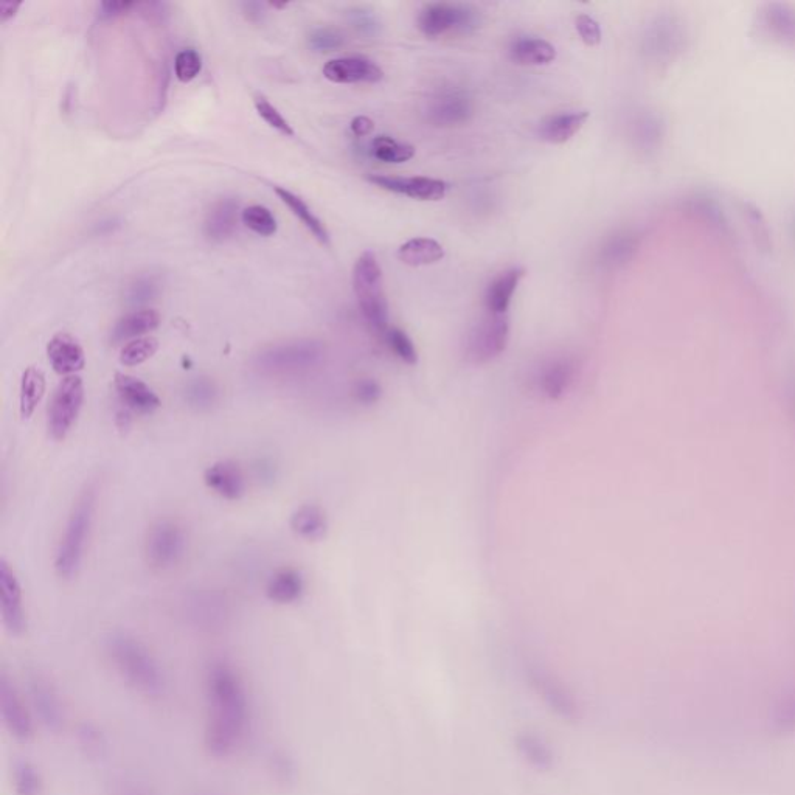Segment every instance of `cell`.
Listing matches in <instances>:
<instances>
[{
	"instance_id": "43",
	"label": "cell",
	"mask_w": 795,
	"mask_h": 795,
	"mask_svg": "<svg viewBox=\"0 0 795 795\" xmlns=\"http://www.w3.org/2000/svg\"><path fill=\"white\" fill-rule=\"evenodd\" d=\"M347 19L351 27L355 28L359 35L373 38V36H378L379 32H381V22H379L378 16H376L375 11L368 10V8H351V10H348Z\"/></svg>"
},
{
	"instance_id": "15",
	"label": "cell",
	"mask_w": 795,
	"mask_h": 795,
	"mask_svg": "<svg viewBox=\"0 0 795 795\" xmlns=\"http://www.w3.org/2000/svg\"><path fill=\"white\" fill-rule=\"evenodd\" d=\"M323 75L331 83L337 84H375L384 78L381 67L362 56H345L328 61L323 67Z\"/></svg>"
},
{
	"instance_id": "35",
	"label": "cell",
	"mask_w": 795,
	"mask_h": 795,
	"mask_svg": "<svg viewBox=\"0 0 795 795\" xmlns=\"http://www.w3.org/2000/svg\"><path fill=\"white\" fill-rule=\"evenodd\" d=\"M184 398L188 406L196 410H209L215 406L219 398L216 382L207 376L191 379L185 386Z\"/></svg>"
},
{
	"instance_id": "32",
	"label": "cell",
	"mask_w": 795,
	"mask_h": 795,
	"mask_svg": "<svg viewBox=\"0 0 795 795\" xmlns=\"http://www.w3.org/2000/svg\"><path fill=\"white\" fill-rule=\"evenodd\" d=\"M11 783L14 795H44L46 792L44 777L32 761H14L11 766Z\"/></svg>"
},
{
	"instance_id": "50",
	"label": "cell",
	"mask_w": 795,
	"mask_h": 795,
	"mask_svg": "<svg viewBox=\"0 0 795 795\" xmlns=\"http://www.w3.org/2000/svg\"><path fill=\"white\" fill-rule=\"evenodd\" d=\"M373 131H375V122L365 117V115H359V117H356V119H353V122H351V132H353L355 136H370Z\"/></svg>"
},
{
	"instance_id": "24",
	"label": "cell",
	"mask_w": 795,
	"mask_h": 795,
	"mask_svg": "<svg viewBox=\"0 0 795 795\" xmlns=\"http://www.w3.org/2000/svg\"><path fill=\"white\" fill-rule=\"evenodd\" d=\"M591 114L587 111L563 112L544 120L539 126V137L547 143L561 145L569 142L583 129Z\"/></svg>"
},
{
	"instance_id": "48",
	"label": "cell",
	"mask_w": 795,
	"mask_h": 795,
	"mask_svg": "<svg viewBox=\"0 0 795 795\" xmlns=\"http://www.w3.org/2000/svg\"><path fill=\"white\" fill-rule=\"evenodd\" d=\"M575 27H577V32L578 35H580L581 41H583L586 46L595 47L600 44L601 28L594 18L587 16V14H580L577 21H575Z\"/></svg>"
},
{
	"instance_id": "53",
	"label": "cell",
	"mask_w": 795,
	"mask_h": 795,
	"mask_svg": "<svg viewBox=\"0 0 795 795\" xmlns=\"http://www.w3.org/2000/svg\"><path fill=\"white\" fill-rule=\"evenodd\" d=\"M123 795H148L146 792L140 791V789H128Z\"/></svg>"
},
{
	"instance_id": "8",
	"label": "cell",
	"mask_w": 795,
	"mask_h": 795,
	"mask_svg": "<svg viewBox=\"0 0 795 795\" xmlns=\"http://www.w3.org/2000/svg\"><path fill=\"white\" fill-rule=\"evenodd\" d=\"M84 403V382L80 376H67L56 387L47 415V429L53 440L69 435L80 417Z\"/></svg>"
},
{
	"instance_id": "41",
	"label": "cell",
	"mask_w": 795,
	"mask_h": 795,
	"mask_svg": "<svg viewBox=\"0 0 795 795\" xmlns=\"http://www.w3.org/2000/svg\"><path fill=\"white\" fill-rule=\"evenodd\" d=\"M766 25L778 38L795 44V13L783 5H771L766 13Z\"/></svg>"
},
{
	"instance_id": "16",
	"label": "cell",
	"mask_w": 795,
	"mask_h": 795,
	"mask_svg": "<svg viewBox=\"0 0 795 795\" xmlns=\"http://www.w3.org/2000/svg\"><path fill=\"white\" fill-rule=\"evenodd\" d=\"M114 387L120 403L134 414L151 415L162 406V400L153 387L136 376L115 373Z\"/></svg>"
},
{
	"instance_id": "20",
	"label": "cell",
	"mask_w": 795,
	"mask_h": 795,
	"mask_svg": "<svg viewBox=\"0 0 795 795\" xmlns=\"http://www.w3.org/2000/svg\"><path fill=\"white\" fill-rule=\"evenodd\" d=\"M577 376V362L572 358H556L542 367L538 384L542 395L558 401L569 392Z\"/></svg>"
},
{
	"instance_id": "28",
	"label": "cell",
	"mask_w": 795,
	"mask_h": 795,
	"mask_svg": "<svg viewBox=\"0 0 795 795\" xmlns=\"http://www.w3.org/2000/svg\"><path fill=\"white\" fill-rule=\"evenodd\" d=\"M289 525L299 538L311 542L322 541L330 528L327 513L316 504H305L297 508L292 513Z\"/></svg>"
},
{
	"instance_id": "42",
	"label": "cell",
	"mask_w": 795,
	"mask_h": 795,
	"mask_svg": "<svg viewBox=\"0 0 795 795\" xmlns=\"http://www.w3.org/2000/svg\"><path fill=\"white\" fill-rule=\"evenodd\" d=\"M309 47L317 53L334 52L345 44L344 33L333 27L314 28L308 38Z\"/></svg>"
},
{
	"instance_id": "36",
	"label": "cell",
	"mask_w": 795,
	"mask_h": 795,
	"mask_svg": "<svg viewBox=\"0 0 795 795\" xmlns=\"http://www.w3.org/2000/svg\"><path fill=\"white\" fill-rule=\"evenodd\" d=\"M241 219L247 229L257 233L260 237L268 238L277 233V218L264 205H250L241 213Z\"/></svg>"
},
{
	"instance_id": "30",
	"label": "cell",
	"mask_w": 795,
	"mask_h": 795,
	"mask_svg": "<svg viewBox=\"0 0 795 795\" xmlns=\"http://www.w3.org/2000/svg\"><path fill=\"white\" fill-rule=\"evenodd\" d=\"M396 255L400 258L401 263L412 266V268H421V266H429V264L443 260L445 249L432 238H414V240L404 243Z\"/></svg>"
},
{
	"instance_id": "1",
	"label": "cell",
	"mask_w": 795,
	"mask_h": 795,
	"mask_svg": "<svg viewBox=\"0 0 795 795\" xmlns=\"http://www.w3.org/2000/svg\"><path fill=\"white\" fill-rule=\"evenodd\" d=\"M204 747L216 760L232 757L246 740L250 701L243 677L224 660L210 664L205 674Z\"/></svg>"
},
{
	"instance_id": "34",
	"label": "cell",
	"mask_w": 795,
	"mask_h": 795,
	"mask_svg": "<svg viewBox=\"0 0 795 795\" xmlns=\"http://www.w3.org/2000/svg\"><path fill=\"white\" fill-rule=\"evenodd\" d=\"M80 749L89 760H105L109 754L108 736L100 727L91 721L80 724L77 730Z\"/></svg>"
},
{
	"instance_id": "6",
	"label": "cell",
	"mask_w": 795,
	"mask_h": 795,
	"mask_svg": "<svg viewBox=\"0 0 795 795\" xmlns=\"http://www.w3.org/2000/svg\"><path fill=\"white\" fill-rule=\"evenodd\" d=\"M482 24L479 11L471 5L437 2L418 14V28L426 38L446 35H471Z\"/></svg>"
},
{
	"instance_id": "51",
	"label": "cell",
	"mask_w": 795,
	"mask_h": 795,
	"mask_svg": "<svg viewBox=\"0 0 795 795\" xmlns=\"http://www.w3.org/2000/svg\"><path fill=\"white\" fill-rule=\"evenodd\" d=\"M244 13H246L247 19L252 22H258L263 19V5L257 4V2H249V4H243Z\"/></svg>"
},
{
	"instance_id": "33",
	"label": "cell",
	"mask_w": 795,
	"mask_h": 795,
	"mask_svg": "<svg viewBox=\"0 0 795 795\" xmlns=\"http://www.w3.org/2000/svg\"><path fill=\"white\" fill-rule=\"evenodd\" d=\"M370 154L382 164H404L415 156V148L409 143H400L389 136L375 137L370 143Z\"/></svg>"
},
{
	"instance_id": "4",
	"label": "cell",
	"mask_w": 795,
	"mask_h": 795,
	"mask_svg": "<svg viewBox=\"0 0 795 795\" xmlns=\"http://www.w3.org/2000/svg\"><path fill=\"white\" fill-rule=\"evenodd\" d=\"M327 358V347L319 339L302 337L261 348L254 358L257 370L266 375H302L319 368Z\"/></svg>"
},
{
	"instance_id": "2",
	"label": "cell",
	"mask_w": 795,
	"mask_h": 795,
	"mask_svg": "<svg viewBox=\"0 0 795 795\" xmlns=\"http://www.w3.org/2000/svg\"><path fill=\"white\" fill-rule=\"evenodd\" d=\"M106 651L117 673L139 695L160 699L167 693L164 668L137 637L128 632H114L106 640Z\"/></svg>"
},
{
	"instance_id": "14",
	"label": "cell",
	"mask_w": 795,
	"mask_h": 795,
	"mask_svg": "<svg viewBox=\"0 0 795 795\" xmlns=\"http://www.w3.org/2000/svg\"><path fill=\"white\" fill-rule=\"evenodd\" d=\"M367 181L382 190L417 201H440L445 198L448 191L446 182L432 178H398V176L372 174L368 176Z\"/></svg>"
},
{
	"instance_id": "5",
	"label": "cell",
	"mask_w": 795,
	"mask_h": 795,
	"mask_svg": "<svg viewBox=\"0 0 795 795\" xmlns=\"http://www.w3.org/2000/svg\"><path fill=\"white\" fill-rule=\"evenodd\" d=\"M353 291L368 327L382 336L389 328V302L381 266L370 250L356 261L353 269Z\"/></svg>"
},
{
	"instance_id": "12",
	"label": "cell",
	"mask_w": 795,
	"mask_h": 795,
	"mask_svg": "<svg viewBox=\"0 0 795 795\" xmlns=\"http://www.w3.org/2000/svg\"><path fill=\"white\" fill-rule=\"evenodd\" d=\"M426 120L435 128H455L473 119L474 100L462 87H441L428 100Z\"/></svg>"
},
{
	"instance_id": "22",
	"label": "cell",
	"mask_w": 795,
	"mask_h": 795,
	"mask_svg": "<svg viewBox=\"0 0 795 795\" xmlns=\"http://www.w3.org/2000/svg\"><path fill=\"white\" fill-rule=\"evenodd\" d=\"M522 268H511L497 275L485 292V308L494 316H507L514 292L518 291L519 283L524 278Z\"/></svg>"
},
{
	"instance_id": "11",
	"label": "cell",
	"mask_w": 795,
	"mask_h": 795,
	"mask_svg": "<svg viewBox=\"0 0 795 795\" xmlns=\"http://www.w3.org/2000/svg\"><path fill=\"white\" fill-rule=\"evenodd\" d=\"M28 704L33 715L49 732L60 733L66 727L67 712L58 688L41 673H33L27 679Z\"/></svg>"
},
{
	"instance_id": "19",
	"label": "cell",
	"mask_w": 795,
	"mask_h": 795,
	"mask_svg": "<svg viewBox=\"0 0 795 795\" xmlns=\"http://www.w3.org/2000/svg\"><path fill=\"white\" fill-rule=\"evenodd\" d=\"M684 41L681 25L674 19H657L645 36L646 55L653 60H667L681 49Z\"/></svg>"
},
{
	"instance_id": "40",
	"label": "cell",
	"mask_w": 795,
	"mask_h": 795,
	"mask_svg": "<svg viewBox=\"0 0 795 795\" xmlns=\"http://www.w3.org/2000/svg\"><path fill=\"white\" fill-rule=\"evenodd\" d=\"M159 294V280L154 275H142L129 283L125 292V300L131 306H142L156 300Z\"/></svg>"
},
{
	"instance_id": "46",
	"label": "cell",
	"mask_w": 795,
	"mask_h": 795,
	"mask_svg": "<svg viewBox=\"0 0 795 795\" xmlns=\"http://www.w3.org/2000/svg\"><path fill=\"white\" fill-rule=\"evenodd\" d=\"M254 103L261 119L268 123L271 128L277 129L278 132H282L283 136H294V129L291 128L288 120L280 114V111H278L274 105H271V101H269L268 98L263 97V95H257V97L254 98Z\"/></svg>"
},
{
	"instance_id": "18",
	"label": "cell",
	"mask_w": 795,
	"mask_h": 795,
	"mask_svg": "<svg viewBox=\"0 0 795 795\" xmlns=\"http://www.w3.org/2000/svg\"><path fill=\"white\" fill-rule=\"evenodd\" d=\"M47 358L58 375L75 376L86 367V355L80 342L69 333H58L47 345Z\"/></svg>"
},
{
	"instance_id": "21",
	"label": "cell",
	"mask_w": 795,
	"mask_h": 795,
	"mask_svg": "<svg viewBox=\"0 0 795 795\" xmlns=\"http://www.w3.org/2000/svg\"><path fill=\"white\" fill-rule=\"evenodd\" d=\"M240 204L233 198L216 201L204 219L205 238L213 243H223L232 237L238 227Z\"/></svg>"
},
{
	"instance_id": "13",
	"label": "cell",
	"mask_w": 795,
	"mask_h": 795,
	"mask_svg": "<svg viewBox=\"0 0 795 795\" xmlns=\"http://www.w3.org/2000/svg\"><path fill=\"white\" fill-rule=\"evenodd\" d=\"M0 606H2V622L8 634L14 637L22 636L28 626L24 594L16 573L4 558L0 559Z\"/></svg>"
},
{
	"instance_id": "3",
	"label": "cell",
	"mask_w": 795,
	"mask_h": 795,
	"mask_svg": "<svg viewBox=\"0 0 795 795\" xmlns=\"http://www.w3.org/2000/svg\"><path fill=\"white\" fill-rule=\"evenodd\" d=\"M97 491L87 487L73 504L66 528L56 549L55 570L61 580H72L80 572L87 542L94 527Z\"/></svg>"
},
{
	"instance_id": "47",
	"label": "cell",
	"mask_w": 795,
	"mask_h": 795,
	"mask_svg": "<svg viewBox=\"0 0 795 795\" xmlns=\"http://www.w3.org/2000/svg\"><path fill=\"white\" fill-rule=\"evenodd\" d=\"M351 393H353L356 403L361 404V406H375L381 401L382 386L376 379H359V381L355 382Z\"/></svg>"
},
{
	"instance_id": "29",
	"label": "cell",
	"mask_w": 795,
	"mask_h": 795,
	"mask_svg": "<svg viewBox=\"0 0 795 795\" xmlns=\"http://www.w3.org/2000/svg\"><path fill=\"white\" fill-rule=\"evenodd\" d=\"M275 193H277L278 198L282 199L283 204L288 205V209L291 210L292 215L300 219V223H302L309 232L313 233V237L316 238L319 243L325 244V246L330 244V233H328L327 227L320 221L319 216H317L313 210L309 209V205L306 204L300 196H297L296 193H292V191L286 190V188L283 187H275Z\"/></svg>"
},
{
	"instance_id": "25",
	"label": "cell",
	"mask_w": 795,
	"mask_h": 795,
	"mask_svg": "<svg viewBox=\"0 0 795 795\" xmlns=\"http://www.w3.org/2000/svg\"><path fill=\"white\" fill-rule=\"evenodd\" d=\"M160 325V314L156 309H139L126 314L122 319L117 320L112 328L111 341L114 344L131 342L139 337H145L151 331L157 330Z\"/></svg>"
},
{
	"instance_id": "52",
	"label": "cell",
	"mask_w": 795,
	"mask_h": 795,
	"mask_svg": "<svg viewBox=\"0 0 795 795\" xmlns=\"http://www.w3.org/2000/svg\"><path fill=\"white\" fill-rule=\"evenodd\" d=\"M21 7V2H5V4L0 5V18H2V22L13 19L14 16L18 14L19 8Z\"/></svg>"
},
{
	"instance_id": "49",
	"label": "cell",
	"mask_w": 795,
	"mask_h": 795,
	"mask_svg": "<svg viewBox=\"0 0 795 795\" xmlns=\"http://www.w3.org/2000/svg\"><path fill=\"white\" fill-rule=\"evenodd\" d=\"M134 7L136 4H132V2H105V4H101L100 11L103 18H115V16L128 13Z\"/></svg>"
},
{
	"instance_id": "10",
	"label": "cell",
	"mask_w": 795,
	"mask_h": 795,
	"mask_svg": "<svg viewBox=\"0 0 795 795\" xmlns=\"http://www.w3.org/2000/svg\"><path fill=\"white\" fill-rule=\"evenodd\" d=\"M0 719L13 740L30 743L35 738V715L18 685L0 673Z\"/></svg>"
},
{
	"instance_id": "26",
	"label": "cell",
	"mask_w": 795,
	"mask_h": 795,
	"mask_svg": "<svg viewBox=\"0 0 795 795\" xmlns=\"http://www.w3.org/2000/svg\"><path fill=\"white\" fill-rule=\"evenodd\" d=\"M510 58L519 66H547L556 60V50L538 36H518L511 42Z\"/></svg>"
},
{
	"instance_id": "7",
	"label": "cell",
	"mask_w": 795,
	"mask_h": 795,
	"mask_svg": "<svg viewBox=\"0 0 795 795\" xmlns=\"http://www.w3.org/2000/svg\"><path fill=\"white\" fill-rule=\"evenodd\" d=\"M188 539L184 527L173 519H159L146 535V561L153 569L170 570L181 563L187 552Z\"/></svg>"
},
{
	"instance_id": "17",
	"label": "cell",
	"mask_w": 795,
	"mask_h": 795,
	"mask_svg": "<svg viewBox=\"0 0 795 795\" xmlns=\"http://www.w3.org/2000/svg\"><path fill=\"white\" fill-rule=\"evenodd\" d=\"M204 482L209 490L226 500L243 499L247 491L246 476L233 460H219L205 469Z\"/></svg>"
},
{
	"instance_id": "23",
	"label": "cell",
	"mask_w": 795,
	"mask_h": 795,
	"mask_svg": "<svg viewBox=\"0 0 795 795\" xmlns=\"http://www.w3.org/2000/svg\"><path fill=\"white\" fill-rule=\"evenodd\" d=\"M185 608L191 622L202 628L210 629L223 625L227 617L226 601L213 592H196L187 601Z\"/></svg>"
},
{
	"instance_id": "37",
	"label": "cell",
	"mask_w": 795,
	"mask_h": 795,
	"mask_svg": "<svg viewBox=\"0 0 795 795\" xmlns=\"http://www.w3.org/2000/svg\"><path fill=\"white\" fill-rule=\"evenodd\" d=\"M157 350H159V341L156 337H139V339H134V341L123 345L122 351H120V362L125 367H136V365L153 358Z\"/></svg>"
},
{
	"instance_id": "31",
	"label": "cell",
	"mask_w": 795,
	"mask_h": 795,
	"mask_svg": "<svg viewBox=\"0 0 795 795\" xmlns=\"http://www.w3.org/2000/svg\"><path fill=\"white\" fill-rule=\"evenodd\" d=\"M46 393V375L38 367H28L22 373L19 386V412L24 420L32 418Z\"/></svg>"
},
{
	"instance_id": "39",
	"label": "cell",
	"mask_w": 795,
	"mask_h": 795,
	"mask_svg": "<svg viewBox=\"0 0 795 795\" xmlns=\"http://www.w3.org/2000/svg\"><path fill=\"white\" fill-rule=\"evenodd\" d=\"M636 247V238L628 235V233H622V235L611 238L605 244V247L601 249V261L606 266H620V264L626 263L632 257Z\"/></svg>"
},
{
	"instance_id": "44",
	"label": "cell",
	"mask_w": 795,
	"mask_h": 795,
	"mask_svg": "<svg viewBox=\"0 0 795 795\" xmlns=\"http://www.w3.org/2000/svg\"><path fill=\"white\" fill-rule=\"evenodd\" d=\"M269 771L277 782L289 785L297 777L296 761L285 750H274L269 757Z\"/></svg>"
},
{
	"instance_id": "38",
	"label": "cell",
	"mask_w": 795,
	"mask_h": 795,
	"mask_svg": "<svg viewBox=\"0 0 795 795\" xmlns=\"http://www.w3.org/2000/svg\"><path fill=\"white\" fill-rule=\"evenodd\" d=\"M382 337H384V342H386L389 350L401 362L406 365L418 364L417 347H415L414 341L410 339L406 331L401 330V328L389 327L386 333L382 334Z\"/></svg>"
},
{
	"instance_id": "27",
	"label": "cell",
	"mask_w": 795,
	"mask_h": 795,
	"mask_svg": "<svg viewBox=\"0 0 795 795\" xmlns=\"http://www.w3.org/2000/svg\"><path fill=\"white\" fill-rule=\"evenodd\" d=\"M305 594V578L294 567H283L269 578L266 595L277 605H292Z\"/></svg>"
},
{
	"instance_id": "45",
	"label": "cell",
	"mask_w": 795,
	"mask_h": 795,
	"mask_svg": "<svg viewBox=\"0 0 795 795\" xmlns=\"http://www.w3.org/2000/svg\"><path fill=\"white\" fill-rule=\"evenodd\" d=\"M202 69V58L195 49H185L176 55L174 72L182 83H190L198 77Z\"/></svg>"
},
{
	"instance_id": "9",
	"label": "cell",
	"mask_w": 795,
	"mask_h": 795,
	"mask_svg": "<svg viewBox=\"0 0 795 795\" xmlns=\"http://www.w3.org/2000/svg\"><path fill=\"white\" fill-rule=\"evenodd\" d=\"M508 342H510L508 317L488 313L469 333L466 342V359L474 365L488 364L507 350Z\"/></svg>"
}]
</instances>
